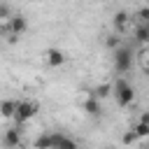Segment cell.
<instances>
[{"mask_svg": "<svg viewBox=\"0 0 149 149\" xmlns=\"http://www.w3.org/2000/svg\"><path fill=\"white\" fill-rule=\"evenodd\" d=\"M133 133L137 135V140L147 137V135H149V123H137V126H133Z\"/></svg>", "mask_w": 149, "mask_h": 149, "instance_id": "obj_14", "label": "cell"}, {"mask_svg": "<svg viewBox=\"0 0 149 149\" xmlns=\"http://www.w3.org/2000/svg\"><path fill=\"white\" fill-rule=\"evenodd\" d=\"M7 28H9L12 35L21 37V35L26 33V28H28V19H26L23 14H12V19L7 21Z\"/></svg>", "mask_w": 149, "mask_h": 149, "instance_id": "obj_5", "label": "cell"}, {"mask_svg": "<svg viewBox=\"0 0 149 149\" xmlns=\"http://www.w3.org/2000/svg\"><path fill=\"white\" fill-rule=\"evenodd\" d=\"M12 14H14V9H12V5H7V2H0V19H5V21H9V19H12Z\"/></svg>", "mask_w": 149, "mask_h": 149, "instance_id": "obj_15", "label": "cell"}, {"mask_svg": "<svg viewBox=\"0 0 149 149\" xmlns=\"http://www.w3.org/2000/svg\"><path fill=\"white\" fill-rule=\"evenodd\" d=\"M91 95L95 98V100H102V98H107V95H112V84H98L93 91H91Z\"/></svg>", "mask_w": 149, "mask_h": 149, "instance_id": "obj_11", "label": "cell"}, {"mask_svg": "<svg viewBox=\"0 0 149 149\" xmlns=\"http://www.w3.org/2000/svg\"><path fill=\"white\" fill-rule=\"evenodd\" d=\"M105 44H107L109 49H119V47H121V40H119V35H109V37L105 40Z\"/></svg>", "mask_w": 149, "mask_h": 149, "instance_id": "obj_17", "label": "cell"}, {"mask_svg": "<svg viewBox=\"0 0 149 149\" xmlns=\"http://www.w3.org/2000/svg\"><path fill=\"white\" fill-rule=\"evenodd\" d=\"M37 109H40V105L35 100H16V109H14V116H12L16 121V128L23 126L26 121H30L37 114Z\"/></svg>", "mask_w": 149, "mask_h": 149, "instance_id": "obj_2", "label": "cell"}, {"mask_svg": "<svg viewBox=\"0 0 149 149\" xmlns=\"http://www.w3.org/2000/svg\"><path fill=\"white\" fill-rule=\"evenodd\" d=\"M12 33H9V28H7V23H0V37H9Z\"/></svg>", "mask_w": 149, "mask_h": 149, "instance_id": "obj_20", "label": "cell"}, {"mask_svg": "<svg viewBox=\"0 0 149 149\" xmlns=\"http://www.w3.org/2000/svg\"><path fill=\"white\" fill-rule=\"evenodd\" d=\"M130 65H133V51H130V47H119V49H114V68H116V72H128L130 70Z\"/></svg>", "mask_w": 149, "mask_h": 149, "instance_id": "obj_3", "label": "cell"}, {"mask_svg": "<svg viewBox=\"0 0 149 149\" xmlns=\"http://www.w3.org/2000/svg\"><path fill=\"white\" fill-rule=\"evenodd\" d=\"M107 149H114V147H107Z\"/></svg>", "mask_w": 149, "mask_h": 149, "instance_id": "obj_22", "label": "cell"}, {"mask_svg": "<svg viewBox=\"0 0 149 149\" xmlns=\"http://www.w3.org/2000/svg\"><path fill=\"white\" fill-rule=\"evenodd\" d=\"M51 149H79V142L65 133H51Z\"/></svg>", "mask_w": 149, "mask_h": 149, "instance_id": "obj_4", "label": "cell"}, {"mask_svg": "<svg viewBox=\"0 0 149 149\" xmlns=\"http://www.w3.org/2000/svg\"><path fill=\"white\" fill-rule=\"evenodd\" d=\"M84 112H86L88 116H100V114H102L100 100H95V98L88 93V95H86V100H84Z\"/></svg>", "mask_w": 149, "mask_h": 149, "instance_id": "obj_8", "label": "cell"}, {"mask_svg": "<svg viewBox=\"0 0 149 149\" xmlns=\"http://www.w3.org/2000/svg\"><path fill=\"white\" fill-rule=\"evenodd\" d=\"M135 40H137L142 47H147V42H149V23L137 26V30H135Z\"/></svg>", "mask_w": 149, "mask_h": 149, "instance_id": "obj_12", "label": "cell"}, {"mask_svg": "<svg viewBox=\"0 0 149 149\" xmlns=\"http://www.w3.org/2000/svg\"><path fill=\"white\" fill-rule=\"evenodd\" d=\"M112 21H114V28H116V30H126L128 23H130V14H128L126 9H119V12L114 14Z\"/></svg>", "mask_w": 149, "mask_h": 149, "instance_id": "obj_9", "label": "cell"}, {"mask_svg": "<svg viewBox=\"0 0 149 149\" xmlns=\"http://www.w3.org/2000/svg\"><path fill=\"white\" fill-rule=\"evenodd\" d=\"M112 93H114V98H116L119 107H128V105L135 100V88H133V86L128 84V79H123V77H119V79L114 81Z\"/></svg>", "mask_w": 149, "mask_h": 149, "instance_id": "obj_1", "label": "cell"}, {"mask_svg": "<svg viewBox=\"0 0 149 149\" xmlns=\"http://www.w3.org/2000/svg\"><path fill=\"white\" fill-rule=\"evenodd\" d=\"M35 149H51V133H42L35 140Z\"/></svg>", "mask_w": 149, "mask_h": 149, "instance_id": "obj_13", "label": "cell"}, {"mask_svg": "<svg viewBox=\"0 0 149 149\" xmlns=\"http://www.w3.org/2000/svg\"><path fill=\"white\" fill-rule=\"evenodd\" d=\"M44 58H47V65H51V68H61L65 63V54L61 49H56V47H49L44 51Z\"/></svg>", "mask_w": 149, "mask_h": 149, "instance_id": "obj_6", "label": "cell"}, {"mask_svg": "<svg viewBox=\"0 0 149 149\" xmlns=\"http://www.w3.org/2000/svg\"><path fill=\"white\" fill-rule=\"evenodd\" d=\"M14 109H16V100H2L0 102V116L2 119H12L14 116Z\"/></svg>", "mask_w": 149, "mask_h": 149, "instance_id": "obj_10", "label": "cell"}, {"mask_svg": "<svg viewBox=\"0 0 149 149\" xmlns=\"http://www.w3.org/2000/svg\"><path fill=\"white\" fill-rule=\"evenodd\" d=\"M5 147L7 149H16V147H21V130L14 126V128H9V130H5Z\"/></svg>", "mask_w": 149, "mask_h": 149, "instance_id": "obj_7", "label": "cell"}, {"mask_svg": "<svg viewBox=\"0 0 149 149\" xmlns=\"http://www.w3.org/2000/svg\"><path fill=\"white\" fill-rule=\"evenodd\" d=\"M147 19H149V7H142V9L137 12V21H140V26L147 23Z\"/></svg>", "mask_w": 149, "mask_h": 149, "instance_id": "obj_18", "label": "cell"}, {"mask_svg": "<svg viewBox=\"0 0 149 149\" xmlns=\"http://www.w3.org/2000/svg\"><path fill=\"white\" fill-rule=\"evenodd\" d=\"M137 58L142 61V68H147V47H142V49H140V54H137Z\"/></svg>", "mask_w": 149, "mask_h": 149, "instance_id": "obj_19", "label": "cell"}, {"mask_svg": "<svg viewBox=\"0 0 149 149\" xmlns=\"http://www.w3.org/2000/svg\"><path fill=\"white\" fill-rule=\"evenodd\" d=\"M121 142H123V144H126V147H128V144H135V142H137V135H135V133H133V128H130V130H126V133H123V137H121Z\"/></svg>", "mask_w": 149, "mask_h": 149, "instance_id": "obj_16", "label": "cell"}, {"mask_svg": "<svg viewBox=\"0 0 149 149\" xmlns=\"http://www.w3.org/2000/svg\"><path fill=\"white\" fill-rule=\"evenodd\" d=\"M140 123H149V114H147V112L140 116Z\"/></svg>", "mask_w": 149, "mask_h": 149, "instance_id": "obj_21", "label": "cell"}]
</instances>
